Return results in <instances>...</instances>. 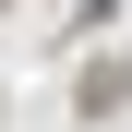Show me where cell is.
I'll list each match as a JSON object with an SVG mask.
<instances>
[{"label":"cell","instance_id":"7a4b0ae2","mask_svg":"<svg viewBox=\"0 0 132 132\" xmlns=\"http://www.w3.org/2000/svg\"><path fill=\"white\" fill-rule=\"evenodd\" d=\"M0 12H12V0H0Z\"/></svg>","mask_w":132,"mask_h":132},{"label":"cell","instance_id":"6da1fadb","mask_svg":"<svg viewBox=\"0 0 132 132\" xmlns=\"http://www.w3.org/2000/svg\"><path fill=\"white\" fill-rule=\"evenodd\" d=\"M120 108H132V60H84L72 72V120L96 132V120H120Z\"/></svg>","mask_w":132,"mask_h":132}]
</instances>
